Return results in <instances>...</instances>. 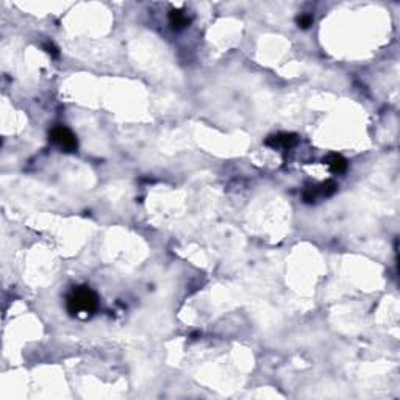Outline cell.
I'll use <instances>...</instances> for the list:
<instances>
[{
  "label": "cell",
  "mask_w": 400,
  "mask_h": 400,
  "mask_svg": "<svg viewBox=\"0 0 400 400\" xmlns=\"http://www.w3.org/2000/svg\"><path fill=\"white\" fill-rule=\"evenodd\" d=\"M66 307L72 316L79 314L80 311L92 313L97 308V295L88 286H77L67 295Z\"/></svg>",
  "instance_id": "cell-1"
},
{
  "label": "cell",
  "mask_w": 400,
  "mask_h": 400,
  "mask_svg": "<svg viewBox=\"0 0 400 400\" xmlns=\"http://www.w3.org/2000/svg\"><path fill=\"white\" fill-rule=\"evenodd\" d=\"M50 139L52 142H55L60 148H63L64 152H75L79 147V142H77V138L75 135L67 129V127H63V125H57L48 133Z\"/></svg>",
  "instance_id": "cell-2"
},
{
  "label": "cell",
  "mask_w": 400,
  "mask_h": 400,
  "mask_svg": "<svg viewBox=\"0 0 400 400\" xmlns=\"http://www.w3.org/2000/svg\"><path fill=\"white\" fill-rule=\"evenodd\" d=\"M295 144H297V135H294V133H277L266 139V145L273 147V148L275 147L291 148Z\"/></svg>",
  "instance_id": "cell-3"
},
{
  "label": "cell",
  "mask_w": 400,
  "mask_h": 400,
  "mask_svg": "<svg viewBox=\"0 0 400 400\" xmlns=\"http://www.w3.org/2000/svg\"><path fill=\"white\" fill-rule=\"evenodd\" d=\"M169 23L173 30H183L185 27L189 25V19L185 16V13L182 10H172L169 13Z\"/></svg>",
  "instance_id": "cell-4"
},
{
  "label": "cell",
  "mask_w": 400,
  "mask_h": 400,
  "mask_svg": "<svg viewBox=\"0 0 400 400\" xmlns=\"http://www.w3.org/2000/svg\"><path fill=\"white\" fill-rule=\"evenodd\" d=\"M323 164H327L330 167V170L335 173H341L347 169V160L338 154H333V155H329L327 158H323Z\"/></svg>",
  "instance_id": "cell-5"
},
{
  "label": "cell",
  "mask_w": 400,
  "mask_h": 400,
  "mask_svg": "<svg viewBox=\"0 0 400 400\" xmlns=\"http://www.w3.org/2000/svg\"><path fill=\"white\" fill-rule=\"evenodd\" d=\"M316 191H317V195L330 197V195H333L338 191V185L333 180H327V182L320 183L319 186H316Z\"/></svg>",
  "instance_id": "cell-6"
},
{
  "label": "cell",
  "mask_w": 400,
  "mask_h": 400,
  "mask_svg": "<svg viewBox=\"0 0 400 400\" xmlns=\"http://www.w3.org/2000/svg\"><path fill=\"white\" fill-rule=\"evenodd\" d=\"M313 16L311 14H300L297 17V25L300 29H310L311 25H313Z\"/></svg>",
  "instance_id": "cell-7"
},
{
  "label": "cell",
  "mask_w": 400,
  "mask_h": 400,
  "mask_svg": "<svg viewBox=\"0 0 400 400\" xmlns=\"http://www.w3.org/2000/svg\"><path fill=\"white\" fill-rule=\"evenodd\" d=\"M304 202L305 204H313V202H316V198H317V191H316V188H307L305 191H304Z\"/></svg>",
  "instance_id": "cell-8"
},
{
  "label": "cell",
  "mask_w": 400,
  "mask_h": 400,
  "mask_svg": "<svg viewBox=\"0 0 400 400\" xmlns=\"http://www.w3.org/2000/svg\"><path fill=\"white\" fill-rule=\"evenodd\" d=\"M44 50H45L48 55H52L54 58H58V57H60L58 48H57L52 42H45V44H44Z\"/></svg>",
  "instance_id": "cell-9"
}]
</instances>
